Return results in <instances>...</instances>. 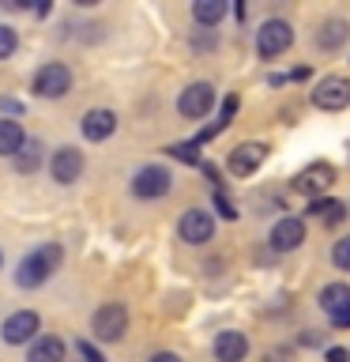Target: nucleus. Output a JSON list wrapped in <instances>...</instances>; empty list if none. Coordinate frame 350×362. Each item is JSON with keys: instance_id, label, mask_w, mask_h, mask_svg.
I'll use <instances>...</instances> for the list:
<instances>
[{"instance_id": "6", "label": "nucleus", "mask_w": 350, "mask_h": 362, "mask_svg": "<svg viewBox=\"0 0 350 362\" xmlns=\"http://www.w3.org/2000/svg\"><path fill=\"white\" fill-rule=\"evenodd\" d=\"M169 189H174V174L166 166H143L132 177V197L140 200H162Z\"/></svg>"}, {"instance_id": "29", "label": "nucleus", "mask_w": 350, "mask_h": 362, "mask_svg": "<svg viewBox=\"0 0 350 362\" xmlns=\"http://www.w3.org/2000/svg\"><path fill=\"white\" fill-rule=\"evenodd\" d=\"M327 362H350V351H343V347H332V351H327Z\"/></svg>"}, {"instance_id": "31", "label": "nucleus", "mask_w": 350, "mask_h": 362, "mask_svg": "<svg viewBox=\"0 0 350 362\" xmlns=\"http://www.w3.org/2000/svg\"><path fill=\"white\" fill-rule=\"evenodd\" d=\"M332 325H335V328H350V310L339 313V317H332Z\"/></svg>"}, {"instance_id": "11", "label": "nucleus", "mask_w": 350, "mask_h": 362, "mask_svg": "<svg viewBox=\"0 0 350 362\" xmlns=\"http://www.w3.org/2000/svg\"><path fill=\"white\" fill-rule=\"evenodd\" d=\"M267 158V144H256V140H245V144H237L230 158H226V166H230V174L234 177H248V174H256L260 163Z\"/></svg>"}, {"instance_id": "3", "label": "nucleus", "mask_w": 350, "mask_h": 362, "mask_svg": "<svg viewBox=\"0 0 350 362\" xmlns=\"http://www.w3.org/2000/svg\"><path fill=\"white\" fill-rule=\"evenodd\" d=\"M30 90L38 98H64L72 90V68L61 61H45L38 72L30 76Z\"/></svg>"}, {"instance_id": "9", "label": "nucleus", "mask_w": 350, "mask_h": 362, "mask_svg": "<svg viewBox=\"0 0 350 362\" xmlns=\"http://www.w3.org/2000/svg\"><path fill=\"white\" fill-rule=\"evenodd\" d=\"M42 328V317L34 313V310H19V313H11L4 325H0V339L11 347H23V344H34V332Z\"/></svg>"}, {"instance_id": "10", "label": "nucleus", "mask_w": 350, "mask_h": 362, "mask_svg": "<svg viewBox=\"0 0 350 362\" xmlns=\"http://www.w3.org/2000/svg\"><path fill=\"white\" fill-rule=\"evenodd\" d=\"M177 234H181V242H188V245L211 242V234H215V215H211L207 208H188L185 215H181V223H177Z\"/></svg>"}, {"instance_id": "20", "label": "nucleus", "mask_w": 350, "mask_h": 362, "mask_svg": "<svg viewBox=\"0 0 350 362\" xmlns=\"http://www.w3.org/2000/svg\"><path fill=\"white\" fill-rule=\"evenodd\" d=\"M346 34H350V27L343 19H327L320 30H316V49H339V45L346 42Z\"/></svg>"}, {"instance_id": "15", "label": "nucleus", "mask_w": 350, "mask_h": 362, "mask_svg": "<svg viewBox=\"0 0 350 362\" xmlns=\"http://www.w3.org/2000/svg\"><path fill=\"white\" fill-rule=\"evenodd\" d=\"M215 362H245L248 355V339L245 332H237V328H226V332L215 336Z\"/></svg>"}, {"instance_id": "7", "label": "nucleus", "mask_w": 350, "mask_h": 362, "mask_svg": "<svg viewBox=\"0 0 350 362\" xmlns=\"http://www.w3.org/2000/svg\"><path fill=\"white\" fill-rule=\"evenodd\" d=\"M313 106L316 110H327V113H339L350 106V79L343 76H327L313 87Z\"/></svg>"}, {"instance_id": "8", "label": "nucleus", "mask_w": 350, "mask_h": 362, "mask_svg": "<svg viewBox=\"0 0 350 362\" xmlns=\"http://www.w3.org/2000/svg\"><path fill=\"white\" fill-rule=\"evenodd\" d=\"M215 106V87L211 83H188L185 90H181V98H177V113L181 117H188V121H200V117H207Z\"/></svg>"}, {"instance_id": "22", "label": "nucleus", "mask_w": 350, "mask_h": 362, "mask_svg": "<svg viewBox=\"0 0 350 362\" xmlns=\"http://www.w3.org/2000/svg\"><path fill=\"white\" fill-rule=\"evenodd\" d=\"M42 151H45L42 140H27V144H23L19 155H16V170H19V174H34V170L42 166V158H45Z\"/></svg>"}, {"instance_id": "17", "label": "nucleus", "mask_w": 350, "mask_h": 362, "mask_svg": "<svg viewBox=\"0 0 350 362\" xmlns=\"http://www.w3.org/2000/svg\"><path fill=\"white\" fill-rule=\"evenodd\" d=\"M320 310L327 317H339L350 310V283H327L320 291Z\"/></svg>"}, {"instance_id": "16", "label": "nucleus", "mask_w": 350, "mask_h": 362, "mask_svg": "<svg viewBox=\"0 0 350 362\" xmlns=\"http://www.w3.org/2000/svg\"><path fill=\"white\" fill-rule=\"evenodd\" d=\"M64 355H68V344L61 336H34L27 362H64Z\"/></svg>"}, {"instance_id": "25", "label": "nucleus", "mask_w": 350, "mask_h": 362, "mask_svg": "<svg viewBox=\"0 0 350 362\" xmlns=\"http://www.w3.org/2000/svg\"><path fill=\"white\" fill-rule=\"evenodd\" d=\"M16 49H19V34L0 23V61H8V57L16 53Z\"/></svg>"}, {"instance_id": "27", "label": "nucleus", "mask_w": 350, "mask_h": 362, "mask_svg": "<svg viewBox=\"0 0 350 362\" xmlns=\"http://www.w3.org/2000/svg\"><path fill=\"white\" fill-rule=\"evenodd\" d=\"M237 106H241V98H237V95H226V98H222V110H219V124H222V129L234 121Z\"/></svg>"}, {"instance_id": "12", "label": "nucleus", "mask_w": 350, "mask_h": 362, "mask_svg": "<svg viewBox=\"0 0 350 362\" xmlns=\"http://www.w3.org/2000/svg\"><path fill=\"white\" fill-rule=\"evenodd\" d=\"M49 174L53 181H61V185H72V181H79V174H83V151L72 144L56 147L53 158H49Z\"/></svg>"}, {"instance_id": "30", "label": "nucleus", "mask_w": 350, "mask_h": 362, "mask_svg": "<svg viewBox=\"0 0 350 362\" xmlns=\"http://www.w3.org/2000/svg\"><path fill=\"white\" fill-rule=\"evenodd\" d=\"M147 362H181V358L174 355V351H155V355L147 358Z\"/></svg>"}, {"instance_id": "2", "label": "nucleus", "mask_w": 350, "mask_h": 362, "mask_svg": "<svg viewBox=\"0 0 350 362\" xmlns=\"http://www.w3.org/2000/svg\"><path fill=\"white\" fill-rule=\"evenodd\" d=\"M90 332H95V339H102V344L124 339V332H128V310H124V302H102L98 310L90 313Z\"/></svg>"}, {"instance_id": "32", "label": "nucleus", "mask_w": 350, "mask_h": 362, "mask_svg": "<svg viewBox=\"0 0 350 362\" xmlns=\"http://www.w3.org/2000/svg\"><path fill=\"white\" fill-rule=\"evenodd\" d=\"M282 358H286V351H271V355H267L264 362H282Z\"/></svg>"}, {"instance_id": "13", "label": "nucleus", "mask_w": 350, "mask_h": 362, "mask_svg": "<svg viewBox=\"0 0 350 362\" xmlns=\"http://www.w3.org/2000/svg\"><path fill=\"white\" fill-rule=\"evenodd\" d=\"M267 242L275 253H294L301 242H305V223L298 219V215H286V219H279L275 226H271Z\"/></svg>"}, {"instance_id": "21", "label": "nucleus", "mask_w": 350, "mask_h": 362, "mask_svg": "<svg viewBox=\"0 0 350 362\" xmlns=\"http://www.w3.org/2000/svg\"><path fill=\"white\" fill-rule=\"evenodd\" d=\"M226 16V0H196L192 4V19L203 23V27H219Z\"/></svg>"}, {"instance_id": "33", "label": "nucleus", "mask_w": 350, "mask_h": 362, "mask_svg": "<svg viewBox=\"0 0 350 362\" xmlns=\"http://www.w3.org/2000/svg\"><path fill=\"white\" fill-rule=\"evenodd\" d=\"M0 264H4V253H0Z\"/></svg>"}, {"instance_id": "14", "label": "nucleus", "mask_w": 350, "mask_h": 362, "mask_svg": "<svg viewBox=\"0 0 350 362\" xmlns=\"http://www.w3.org/2000/svg\"><path fill=\"white\" fill-rule=\"evenodd\" d=\"M79 129H83V140L102 144V140H109V136L117 132V113L113 110H87Z\"/></svg>"}, {"instance_id": "28", "label": "nucleus", "mask_w": 350, "mask_h": 362, "mask_svg": "<svg viewBox=\"0 0 350 362\" xmlns=\"http://www.w3.org/2000/svg\"><path fill=\"white\" fill-rule=\"evenodd\" d=\"M200 170L207 174V181H211V185H219V166H215V163H200Z\"/></svg>"}, {"instance_id": "1", "label": "nucleus", "mask_w": 350, "mask_h": 362, "mask_svg": "<svg viewBox=\"0 0 350 362\" xmlns=\"http://www.w3.org/2000/svg\"><path fill=\"white\" fill-rule=\"evenodd\" d=\"M61 264H64V245L61 242H42V245H34L30 253L19 260L16 283L23 291H34V287H42V283H49L53 272Z\"/></svg>"}, {"instance_id": "5", "label": "nucleus", "mask_w": 350, "mask_h": 362, "mask_svg": "<svg viewBox=\"0 0 350 362\" xmlns=\"http://www.w3.org/2000/svg\"><path fill=\"white\" fill-rule=\"evenodd\" d=\"M332 185H335V166L332 163H309L290 181V189L301 192V197H309V200H320V192H327Z\"/></svg>"}, {"instance_id": "19", "label": "nucleus", "mask_w": 350, "mask_h": 362, "mask_svg": "<svg viewBox=\"0 0 350 362\" xmlns=\"http://www.w3.org/2000/svg\"><path fill=\"white\" fill-rule=\"evenodd\" d=\"M309 215H316V219L327 223V226H335V223L346 219V204L343 200H332V197H320V200L309 204Z\"/></svg>"}, {"instance_id": "18", "label": "nucleus", "mask_w": 350, "mask_h": 362, "mask_svg": "<svg viewBox=\"0 0 350 362\" xmlns=\"http://www.w3.org/2000/svg\"><path fill=\"white\" fill-rule=\"evenodd\" d=\"M23 144H27L23 124L19 121H0V158H16Z\"/></svg>"}, {"instance_id": "34", "label": "nucleus", "mask_w": 350, "mask_h": 362, "mask_svg": "<svg viewBox=\"0 0 350 362\" xmlns=\"http://www.w3.org/2000/svg\"><path fill=\"white\" fill-rule=\"evenodd\" d=\"M102 362H106V358H102Z\"/></svg>"}, {"instance_id": "4", "label": "nucleus", "mask_w": 350, "mask_h": 362, "mask_svg": "<svg viewBox=\"0 0 350 362\" xmlns=\"http://www.w3.org/2000/svg\"><path fill=\"white\" fill-rule=\"evenodd\" d=\"M294 45V27L286 19H267V23H260V30H256V53L264 57V61H275L279 53H286Z\"/></svg>"}, {"instance_id": "24", "label": "nucleus", "mask_w": 350, "mask_h": 362, "mask_svg": "<svg viewBox=\"0 0 350 362\" xmlns=\"http://www.w3.org/2000/svg\"><path fill=\"white\" fill-rule=\"evenodd\" d=\"M332 260H335L339 272H350V234L339 238V242L332 245Z\"/></svg>"}, {"instance_id": "23", "label": "nucleus", "mask_w": 350, "mask_h": 362, "mask_svg": "<svg viewBox=\"0 0 350 362\" xmlns=\"http://www.w3.org/2000/svg\"><path fill=\"white\" fill-rule=\"evenodd\" d=\"M166 151L174 155L177 163H188V166H200V163H203V158H200V144H196V140H188V144H169Z\"/></svg>"}, {"instance_id": "26", "label": "nucleus", "mask_w": 350, "mask_h": 362, "mask_svg": "<svg viewBox=\"0 0 350 362\" xmlns=\"http://www.w3.org/2000/svg\"><path fill=\"white\" fill-rule=\"evenodd\" d=\"M215 208H219V215H222V219H237V215H241V211L234 208V200L226 197L222 189H215Z\"/></svg>"}]
</instances>
